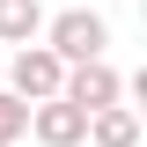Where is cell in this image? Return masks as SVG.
Segmentation results:
<instances>
[{
	"label": "cell",
	"instance_id": "cell-6",
	"mask_svg": "<svg viewBox=\"0 0 147 147\" xmlns=\"http://www.w3.org/2000/svg\"><path fill=\"white\" fill-rule=\"evenodd\" d=\"M44 30V7L37 0H0V44H30Z\"/></svg>",
	"mask_w": 147,
	"mask_h": 147
},
{
	"label": "cell",
	"instance_id": "cell-2",
	"mask_svg": "<svg viewBox=\"0 0 147 147\" xmlns=\"http://www.w3.org/2000/svg\"><path fill=\"white\" fill-rule=\"evenodd\" d=\"M59 96H66L74 110H110L118 96H125V81H118V66H110V59H81V66H66Z\"/></svg>",
	"mask_w": 147,
	"mask_h": 147
},
{
	"label": "cell",
	"instance_id": "cell-4",
	"mask_svg": "<svg viewBox=\"0 0 147 147\" xmlns=\"http://www.w3.org/2000/svg\"><path fill=\"white\" fill-rule=\"evenodd\" d=\"M59 81H66V66H59V52H44V44H22L15 52V88L22 103H44V96H59Z\"/></svg>",
	"mask_w": 147,
	"mask_h": 147
},
{
	"label": "cell",
	"instance_id": "cell-3",
	"mask_svg": "<svg viewBox=\"0 0 147 147\" xmlns=\"http://www.w3.org/2000/svg\"><path fill=\"white\" fill-rule=\"evenodd\" d=\"M30 132L44 147H81L88 140V110H74L66 96H44V103H30Z\"/></svg>",
	"mask_w": 147,
	"mask_h": 147
},
{
	"label": "cell",
	"instance_id": "cell-5",
	"mask_svg": "<svg viewBox=\"0 0 147 147\" xmlns=\"http://www.w3.org/2000/svg\"><path fill=\"white\" fill-rule=\"evenodd\" d=\"M88 140L96 147H140V110H125V103L88 110Z\"/></svg>",
	"mask_w": 147,
	"mask_h": 147
},
{
	"label": "cell",
	"instance_id": "cell-7",
	"mask_svg": "<svg viewBox=\"0 0 147 147\" xmlns=\"http://www.w3.org/2000/svg\"><path fill=\"white\" fill-rule=\"evenodd\" d=\"M22 132H30V103L22 96H0V147H15Z\"/></svg>",
	"mask_w": 147,
	"mask_h": 147
},
{
	"label": "cell",
	"instance_id": "cell-1",
	"mask_svg": "<svg viewBox=\"0 0 147 147\" xmlns=\"http://www.w3.org/2000/svg\"><path fill=\"white\" fill-rule=\"evenodd\" d=\"M110 44V22L96 7H66V15L44 22V52H59V66H81V59H103Z\"/></svg>",
	"mask_w": 147,
	"mask_h": 147
}]
</instances>
